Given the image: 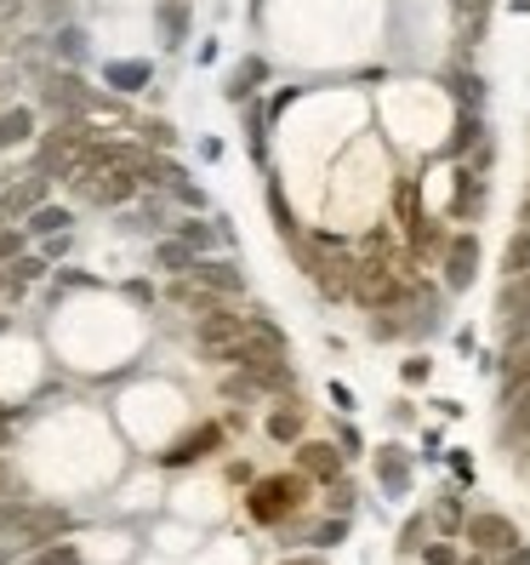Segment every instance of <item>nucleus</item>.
<instances>
[{
  "label": "nucleus",
  "instance_id": "nucleus-1",
  "mask_svg": "<svg viewBox=\"0 0 530 565\" xmlns=\"http://www.w3.org/2000/svg\"><path fill=\"white\" fill-rule=\"evenodd\" d=\"M405 275H411V257H382V252H371V257H359V263H354V286H348V297H354L359 309H371V315L400 309L405 297H411Z\"/></svg>",
  "mask_w": 530,
  "mask_h": 565
},
{
  "label": "nucleus",
  "instance_id": "nucleus-2",
  "mask_svg": "<svg viewBox=\"0 0 530 565\" xmlns=\"http://www.w3.org/2000/svg\"><path fill=\"white\" fill-rule=\"evenodd\" d=\"M309 475H269V480H251V491H246V514L257 520V525H285L296 509L309 503Z\"/></svg>",
  "mask_w": 530,
  "mask_h": 565
},
{
  "label": "nucleus",
  "instance_id": "nucleus-3",
  "mask_svg": "<svg viewBox=\"0 0 530 565\" xmlns=\"http://www.w3.org/2000/svg\"><path fill=\"white\" fill-rule=\"evenodd\" d=\"M86 149H91V126H80L75 115L63 120L57 131H41V149H35V172L41 178H75L80 172V160H86Z\"/></svg>",
  "mask_w": 530,
  "mask_h": 565
},
{
  "label": "nucleus",
  "instance_id": "nucleus-4",
  "mask_svg": "<svg viewBox=\"0 0 530 565\" xmlns=\"http://www.w3.org/2000/svg\"><path fill=\"white\" fill-rule=\"evenodd\" d=\"M246 331H251V315H235V309L223 303V309L201 315V326H194V349H201L206 360H217V365H235Z\"/></svg>",
  "mask_w": 530,
  "mask_h": 565
},
{
  "label": "nucleus",
  "instance_id": "nucleus-5",
  "mask_svg": "<svg viewBox=\"0 0 530 565\" xmlns=\"http://www.w3.org/2000/svg\"><path fill=\"white\" fill-rule=\"evenodd\" d=\"M69 183H75V201H86V206H126L143 189L131 172H115V166H80Z\"/></svg>",
  "mask_w": 530,
  "mask_h": 565
},
{
  "label": "nucleus",
  "instance_id": "nucleus-6",
  "mask_svg": "<svg viewBox=\"0 0 530 565\" xmlns=\"http://www.w3.org/2000/svg\"><path fill=\"white\" fill-rule=\"evenodd\" d=\"M462 537H468L485 559H502L508 548H519L524 537H519V525L508 520V514H496V509H485V514H468L462 520Z\"/></svg>",
  "mask_w": 530,
  "mask_h": 565
},
{
  "label": "nucleus",
  "instance_id": "nucleus-7",
  "mask_svg": "<svg viewBox=\"0 0 530 565\" xmlns=\"http://www.w3.org/2000/svg\"><path fill=\"white\" fill-rule=\"evenodd\" d=\"M46 189H52V178H41V172L12 178L7 189H0V223H23L35 206H46Z\"/></svg>",
  "mask_w": 530,
  "mask_h": 565
},
{
  "label": "nucleus",
  "instance_id": "nucleus-8",
  "mask_svg": "<svg viewBox=\"0 0 530 565\" xmlns=\"http://www.w3.org/2000/svg\"><path fill=\"white\" fill-rule=\"evenodd\" d=\"M63 531H69V514H63V509H23L7 543H18V548H41V543L63 537Z\"/></svg>",
  "mask_w": 530,
  "mask_h": 565
},
{
  "label": "nucleus",
  "instance_id": "nucleus-9",
  "mask_svg": "<svg viewBox=\"0 0 530 565\" xmlns=\"http://www.w3.org/2000/svg\"><path fill=\"white\" fill-rule=\"evenodd\" d=\"M217 446H223V423H194L183 440H172V446L160 451V462H165V469H188V462H201Z\"/></svg>",
  "mask_w": 530,
  "mask_h": 565
},
{
  "label": "nucleus",
  "instance_id": "nucleus-10",
  "mask_svg": "<svg viewBox=\"0 0 530 565\" xmlns=\"http://www.w3.org/2000/svg\"><path fill=\"white\" fill-rule=\"evenodd\" d=\"M296 475H309L314 486L343 480V451L331 440H296Z\"/></svg>",
  "mask_w": 530,
  "mask_h": 565
},
{
  "label": "nucleus",
  "instance_id": "nucleus-11",
  "mask_svg": "<svg viewBox=\"0 0 530 565\" xmlns=\"http://www.w3.org/2000/svg\"><path fill=\"white\" fill-rule=\"evenodd\" d=\"M479 275V241L474 235H451L445 241V286L451 291H468Z\"/></svg>",
  "mask_w": 530,
  "mask_h": 565
},
{
  "label": "nucleus",
  "instance_id": "nucleus-12",
  "mask_svg": "<svg viewBox=\"0 0 530 565\" xmlns=\"http://www.w3.org/2000/svg\"><path fill=\"white\" fill-rule=\"evenodd\" d=\"M41 104H46V109H57L63 120H69V115L91 109V92H86L75 75H46V86H41Z\"/></svg>",
  "mask_w": 530,
  "mask_h": 565
},
{
  "label": "nucleus",
  "instance_id": "nucleus-13",
  "mask_svg": "<svg viewBox=\"0 0 530 565\" xmlns=\"http://www.w3.org/2000/svg\"><path fill=\"white\" fill-rule=\"evenodd\" d=\"M188 280H201V286H206V291H217V297H240V291H246L240 269H235V263H223V257H194Z\"/></svg>",
  "mask_w": 530,
  "mask_h": 565
},
{
  "label": "nucleus",
  "instance_id": "nucleus-14",
  "mask_svg": "<svg viewBox=\"0 0 530 565\" xmlns=\"http://www.w3.org/2000/svg\"><path fill=\"white\" fill-rule=\"evenodd\" d=\"M496 309L508 315V331H513V343H524V326H530V275H508L502 297H496Z\"/></svg>",
  "mask_w": 530,
  "mask_h": 565
},
{
  "label": "nucleus",
  "instance_id": "nucleus-15",
  "mask_svg": "<svg viewBox=\"0 0 530 565\" xmlns=\"http://www.w3.org/2000/svg\"><path fill=\"white\" fill-rule=\"evenodd\" d=\"M35 109H18V104H7V109H0V154H7V149H18V143H29V138H35Z\"/></svg>",
  "mask_w": 530,
  "mask_h": 565
},
{
  "label": "nucleus",
  "instance_id": "nucleus-16",
  "mask_svg": "<svg viewBox=\"0 0 530 565\" xmlns=\"http://www.w3.org/2000/svg\"><path fill=\"white\" fill-rule=\"evenodd\" d=\"M104 81L115 92H143L154 81V63L149 57H120V63H109V70H104Z\"/></svg>",
  "mask_w": 530,
  "mask_h": 565
},
{
  "label": "nucleus",
  "instance_id": "nucleus-17",
  "mask_svg": "<svg viewBox=\"0 0 530 565\" xmlns=\"http://www.w3.org/2000/svg\"><path fill=\"white\" fill-rule=\"evenodd\" d=\"M262 81H269V63H262V57H246L240 70L228 75V86H223V92H228V104H246V97H251Z\"/></svg>",
  "mask_w": 530,
  "mask_h": 565
},
{
  "label": "nucleus",
  "instance_id": "nucleus-18",
  "mask_svg": "<svg viewBox=\"0 0 530 565\" xmlns=\"http://www.w3.org/2000/svg\"><path fill=\"white\" fill-rule=\"evenodd\" d=\"M377 475H382V486H388L393 497H405V486H411V462H405V451H400V446H382V451H377Z\"/></svg>",
  "mask_w": 530,
  "mask_h": 565
},
{
  "label": "nucleus",
  "instance_id": "nucleus-19",
  "mask_svg": "<svg viewBox=\"0 0 530 565\" xmlns=\"http://www.w3.org/2000/svg\"><path fill=\"white\" fill-rule=\"evenodd\" d=\"M479 194H485L479 172H474V166H462V172H456V201H451V217H474V212H479Z\"/></svg>",
  "mask_w": 530,
  "mask_h": 565
},
{
  "label": "nucleus",
  "instance_id": "nucleus-20",
  "mask_svg": "<svg viewBox=\"0 0 530 565\" xmlns=\"http://www.w3.org/2000/svg\"><path fill=\"white\" fill-rule=\"evenodd\" d=\"M154 269H165L172 280L188 275V269H194V246H188V241H160V246H154Z\"/></svg>",
  "mask_w": 530,
  "mask_h": 565
},
{
  "label": "nucleus",
  "instance_id": "nucleus-21",
  "mask_svg": "<svg viewBox=\"0 0 530 565\" xmlns=\"http://www.w3.org/2000/svg\"><path fill=\"white\" fill-rule=\"evenodd\" d=\"M524 383H530V343H513L508 360H502V401L513 388H524Z\"/></svg>",
  "mask_w": 530,
  "mask_h": 565
},
{
  "label": "nucleus",
  "instance_id": "nucleus-22",
  "mask_svg": "<svg viewBox=\"0 0 530 565\" xmlns=\"http://www.w3.org/2000/svg\"><path fill=\"white\" fill-rule=\"evenodd\" d=\"M23 223H29V235H46V241H52V235H69V223H75V217L63 212V206H35Z\"/></svg>",
  "mask_w": 530,
  "mask_h": 565
},
{
  "label": "nucleus",
  "instance_id": "nucleus-23",
  "mask_svg": "<svg viewBox=\"0 0 530 565\" xmlns=\"http://www.w3.org/2000/svg\"><path fill=\"white\" fill-rule=\"evenodd\" d=\"M23 565H80V548H75L69 537H52V543H41V548H29Z\"/></svg>",
  "mask_w": 530,
  "mask_h": 565
},
{
  "label": "nucleus",
  "instance_id": "nucleus-24",
  "mask_svg": "<svg viewBox=\"0 0 530 565\" xmlns=\"http://www.w3.org/2000/svg\"><path fill=\"white\" fill-rule=\"evenodd\" d=\"M269 440H285V446L303 440V406H280V412H269Z\"/></svg>",
  "mask_w": 530,
  "mask_h": 565
},
{
  "label": "nucleus",
  "instance_id": "nucleus-25",
  "mask_svg": "<svg viewBox=\"0 0 530 565\" xmlns=\"http://www.w3.org/2000/svg\"><path fill=\"white\" fill-rule=\"evenodd\" d=\"M508 440H530V383L508 394Z\"/></svg>",
  "mask_w": 530,
  "mask_h": 565
},
{
  "label": "nucleus",
  "instance_id": "nucleus-26",
  "mask_svg": "<svg viewBox=\"0 0 530 565\" xmlns=\"http://www.w3.org/2000/svg\"><path fill=\"white\" fill-rule=\"evenodd\" d=\"M451 12L462 18V35L479 41L485 35V18H490V0H451Z\"/></svg>",
  "mask_w": 530,
  "mask_h": 565
},
{
  "label": "nucleus",
  "instance_id": "nucleus-27",
  "mask_svg": "<svg viewBox=\"0 0 530 565\" xmlns=\"http://www.w3.org/2000/svg\"><path fill=\"white\" fill-rule=\"evenodd\" d=\"M502 269H508V275H530V223H524L519 235L508 241V252H502Z\"/></svg>",
  "mask_w": 530,
  "mask_h": 565
},
{
  "label": "nucleus",
  "instance_id": "nucleus-28",
  "mask_svg": "<svg viewBox=\"0 0 530 565\" xmlns=\"http://www.w3.org/2000/svg\"><path fill=\"white\" fill-rule=\"evenodd\" d=\"M7 269H12V280H41L46 269H52V263H46V252L35 257V252H18L12 263H7Z\"/></svg>",
  "mask_w": 530,
  "mask_h": 565
},
{
  "label": "nucleus",
  "instance_id": "nucleus-29",
  "mask_svg": "<svg viewBox=\"0 0 530 565\" xmlns=\"http://www.w3.org/2000/svg\"><path fill=\"white\" fill-rule=\"evenodd\" d=\"M343 537H348V520H343V514H337V520H320V525L309 531V543H314V548H337Z\"/></svg>",
  "mask_w": 530,
  "mask_h": 565
},
{
  "label": "nucleus",
  "instance_id": "nucleus-30",
  "mask_svg": "<svg viewBox=\"0 0 530 565\" xmlns=\"http://www.w3.org/2000/svg\"><path fill=\"white\" fill-rule=\"evenodd\" d=\"M479 138H485V126H479V115L468 109V115L456 120V138H451V154H462V149H474Z\"/></svg>",
  "mask_w": 530,
  "mask_h": 565
},
{
  "label": "nucleus",
  "instance_id": "nucleus-31",
  "mask_svg": "<svg viewBox=\"0 0 530 565\" xmlns=\"http://www.w3.org/2000/svg\"><path fill=\"white\" fill-rule=\"evenodd\" d=\"M165 194H172V201H183V206H206V194L188 183V172H183V166L172 172V183H165Z\"/></svg>",
  "mask_w": 530,
  "mask_h": 565
},
{
  "label": "nucleus",
  "instance_id": "nucleus-32",
  "mask_svg": "<svg viewBox=\"0 0 530 565\" xmlns=\"http://www.w3.org/2000/svg\"><path fill=\"white\" fill-rule=\"evenodd\" d=\"M428 543V514H411L405 520V531H400V543H393V548H400V554H417Z\"/></svg>",
  "mask_w": 530,
  "mask_h": 565
},
{
  "label": "nucleus",
  "instance_id": "nucleus-33",
  "mask_svg": "<svg viewBox=\"0 0 530 565\" xmlns=\"http://www.w3.org/2000/svg\"><path fill=\"white\" fill-rule=\"evenodd\" d=\"M445 86H451V92H456L468 109L479 104V75H468V70H451V75H445Z\"/></svg>",
  "mask_w": 530,
  "mask_h": 565
},
{
  "label": "nucleus",
  "instance_id": "nucleus-34",
  "mask_svg": "<svg viewBox=\"0 0 530 565\" xmlns=\"http://www.w3.org/2000/svg\"><path fill=\"white\" fill-rule=\"evenodd\" d=\"M183 23H188V12H183V0L172 7V0H165L160 7V29H165V46H177V35H183Z\"/></svg>",
  "mask_w": 530,
  "mask_h": 565
},
{
  "label": "nucleus",
  "instance_id": "nucleus-35",
  "mask_svg": "<svg viewBox=\"0 0 530 565\" xmlns=\"http://www.w3.org/2000/svg\"><path fill=\"white\" fill-rule=\"evenodd\" d=\"M434 525H440V531H462V503H456L451 491H445L440 503H434Z\"/></svg>",
  "mask_w": 530,
  "mask_h": 565
},
{
  "label": "nucleus",
  "instance_id": "nucleus-36",
  "mask_svg": "<svg viewBox=\"0 0 530 565\" xmlns=\"http://www.w3.org/2000/svg\"><path fill=\"white\" fill-rule=\"evenodd\" d=\"M177 241H188L194 252H206V246L217 241V228H212V223H177Z\"/></svg>",
  "mask_w": 530,
  "mask_h": 565
},
{
  "label": "nucleus",
  "instance_id": "nucleus-37",
  "mask_svg": "<svg viewBox=\"0 0 530 565\" xmlns=\"http://www.w3.org/2000/svg\"><path fill=\"white\" fill-rule=\"evenodd\" d=\"M223 394H228V401H251V394H262V388H257L246 372H228V377H223Z\"/></svg>",
  "mask_w": 530,
  "mask_h": 565
},
{
  "label": "nucleus",
  "instance_id": "nucleus-38",
  "mask_svg": "<svg viewBox=\"0 0 530 565\" xmlns=\"http://www.w3.org/2000/svg\"><path fill=\"white\" fill-rule=\"evenodd\" d=\"M138 131H143V138H149L154 149H172V143H177V131H172V126H165V120H143Z\"/></svg>",
  "mask_w": 530,
  "mask_h": 565
},
{
  "label": "nucleus",
  "instance_id": "nucleus-39",
  "mask_svg": "<svg viewBox=\"0 0 530 565\" xmlns=\"http://www.w3.org/2000/svg\"><path fill=\"white\" fill-rule=\"evenodd\" d=\"M23 509H29V503H18V497H0V537H12V525H18Z\"/></svg>",
  "mask_w": 530,
  "mask_h": 565
},
{
  "label": "nucleus",
  "instance_id": "nucleus-40",
  "mask_svg": "<svg viewBox=\"0 0 530 565\" xmlns=\"http://www.w3.org/2000/svg\"><path fill=\"white\" fill-rule=\"evenodd\" d=\"M422 565H456V548L451 543H422Z\"/></svg>",
  "mask_w": 530,
  "mask_h": 565
},
{
  "label": "nucleus",
  "instance_id": "nucleus-41",
  "mask_svg": "<svg viewBox=\"0 0 530 565\" xmlns=\"http://www.w3.org/2000/svg\"><path fill=\"white\" fill-rule=\"evenodd\" d=\"M331 509H337V514L348 520V509H354V491H348V480H331Z\"/></svg>",
  "mask_w": 530,
  "mask_h": 565
},
{
  "label": "nucleus",
  "instance_id": "nucleus-42",
  "mask_svg": "<svg viewBox=\"0 0 530 565\" xmlns=\"http://www.w3.org/2000/svg\"><path fill=\"white\" fill-rule=\"evenodd\" d=\"M12 97H18V70H12V63H0V109H7Z\"/></svg>",
  "mask_w": 530,
  "mask_h": 565
},
{
  "label": "nucleus",
  "instance_id": "nucleus-43",
  "mask_svg": "<svg viewBox=\"0 0 530 565\" xmlns=\"http://www.w3.org/2000/svg\"><path fill=\"white\" fill-rule=\"evenodd\" d=\"M23 252V235H18V228H0V263H12Z\"/></svg>",
  "mask_w": 530,
  "mask_h": 565
},
{
  "label": "nucleus",
  "instance_id": "nucleus-44",
  "mask_svg": "<svg viewBox=\"0 0 530 565\" xmlns=\"http://www.w3.org/2000/svg\"><path fill=\"white\" fill-rule=\"evenodd\" d=\"M428 377V360H405V383H422Z\"/></svg>",
  "mask_w": 530,
  "mask_h": 565
},
{
  "label": "nucleus",
  "instance_id": "nucleus-45",
  "mask_svg": "<svg viewBox=\"0 0 530 565\" xmlns=\"http://www.w3.org/2000/svg\"><path fill=\"white\" fill-rule=\"evenodd\" d=\"M502 565H530V548H524V543H519V548H508V554H502Z\"/></svg>",
  "mask_w": 530,
  "mask_h": 565
},
{
  "label": "nucleus",
  "instance_id": "nucleus-46",
  "mask_svg": "<svg viewBox=\"0 0 530 565\" xmlns=\"http://www.w3.org/2000/svg\"><path fill=\"white\" fill-rule=\"evenodd\" d=\"M280 565H325L320 554H296V559H280Z\"/></svg>",
  "mask_w": 530,
  "mask_h": 565
},
{
  "label": "nucleus",
  "instance_id": "nucleus-47",
  "mask_svg": "<svg viewBox=\"0 0 530 565\" xmlns=\"http://www.w3.org/2000/svg\"><path fill=\"white\" fill-rule=\"evenodd\" d=\"M7 486H12V469H7V462H0V497H7Z\"/></svg>",
  "mask_w": 530,
  "mask_h": 565
},
{
  "label": "nucleus",
  "instance_id": "nucleus-48",
  "mask_svg": "<svg viewBox=\"0 0 530 565\" xmlns=\"http://www.w3.org/2000/svg\"><path fill=\"white\" fill-rule=\"evenodd\" d=\"M12 554H18V543H7V548H0V565H12Z\"/></svg>",
  "mask_w": 530,
  "mask_h": 565
},
{
  "label": "nucleus",
  "instance_id": "nucleus-49",
  "mask_svg": "<svg viewBox=\"0 0 530 565\" xmlns=\"http://www.w3.org/2000/svg\"><path fill=\"white\" fill-rule=\"evenodd\" d=\"M23 7V0H0V12H18Z\"/></svg>",
  "mask_w": 530,
  "mask_h": 565
},
{
  "label": "nucleus",
  "instance_id": "nucleus-50",
  "mask_svg": "<svg viewBox=\"0 0 530 565\" xmlns=\"http://www.w3.org/2000/svg\"><path fill=\"white\" fill-rule=\"evenodd\" d=\"M456 565H485V554H479V548H474V559H456Z\"/></svg>",
  "mask_w": 530,
  "mask_h": 565
},
{
  "label": "nucleus",
  "instance_id": "nucleus-51",
  "mask_svg": "<svg viewBox=\"0 0 530 565\" xmlns=\"http://www.w3.org/2000/svg\"><path fill=\"white\" fill-rule=\"evenodd\" d=\"M0 423H7V406H0Z\"/></svg>",
  "mask_w": 530,
  "mask_h": 565
},
{
  "label": "nucleus",
  "instance_id": "nucleus-52",
  "mask_svg": "<svg viewBox=\"0 0 530 565\" xmlns=\"http://www.w3.org/2000/svg\"><path fill=\"white\" fill-rule=\"evenodd\" d=\"M0 286H7V280H0Z\"/></svg>",
  "mask_w": 530,
  "mask_h": 565
}]
</instances>
